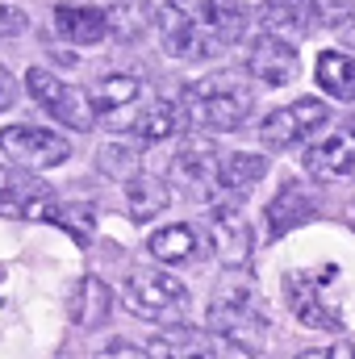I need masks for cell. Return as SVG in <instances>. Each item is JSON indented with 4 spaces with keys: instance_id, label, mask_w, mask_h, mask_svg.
I'll return each mask as SVG.
<instances>
[{
    "instance_id": "5b68a950",
    "label": "cell",
    "mask_w": 355,
    "mask_h": 359,
    "mask_svg": "<svg viewBox=\"0 0 355 359\" xmlns=\"http://www.w3.org/2000/svg\"><path fill=\"white\" fill-rule=\"evenodd\" d=\"M335 280H339V268L335 264L288 271L284 276V297H288V309H293V318L301 326H309V330H339L343 326V313L322 297Z\"/></svg>"
},
{
    "instance_id": "7402d4cb",
    "label": "cell",
    "mask_w": 355,
    "mask_h": 359,
    "mask_svg": "<svg viewBox=\"0 0 355 359\" xmlns=\"http://www.w3.org/2000/svg\"><path fill=\"white\" fill-rule=\"evenodd\" d=\"M168 201H172V188H168L159 176L138 172V176L126 180V205H130L126 217H130V222H151L155 213L168 209Z\"/></svg>"
},
{
    "instance_id": "cb8c5ba5",
    "label": "cell",
    "mask_w": 355,
    "mask_h": 359,
    "mask_svg": "<svg viewBox=\"0 0 355 359\" xmlns=\"http://www.w3.org/2000/svg\"><path fill=\"white\" fill-rule=\"evenodd\" d=\"M318 84L326 96L335 100H355V59L343 50H322L318 55V67H314Z\"/></svg>"
},
{
    "instance_id": "e0dca14e",
    "label": "cell",
    "mask_w": 355,
    "mask_h": 359,
    "mask_svg": "<svg viewBox=\"0 0 355 359\" xmlns=\"http://www.w3.org/2000/svg\"><path fill=\"white\" fill-rule=\"evenodd\" d=\"M88 96H92V104H96V113H105V126H113L121 113H130L142 100V80L130 76V72H109V76H100L92 84Z\"/></svg>"
},
{
    "instance_id": "7c38bea8",
    "label": "cell",
    "mask_w": 355,
    "mask_h": 359,
    "mask_svg": "<svg viewBox=\"0 0 355 359\" xmlns=\"http://www.w3.org/2000/svg\"><path fill=\"white\" fill-rule=\"evenodd\" d=\"M247 72H251L255 80H264L267 88H284V84L297 80L301 55H297V46H293L288 38L264 29V34L255 38V46H251V55H247Z\"/></svg>"
},
{
    "instance_id": "52a82bcc",
    "label": "cell",
    "mask_w": 355,
    "mask_h": 359,
    "mask_svg": "<svg viewBox=\"0 0 355 359\" xmlns=\"http://www.w3.org/2000/svg\"><path fill=\"white\" fill-rule=\"evenodd\" d=\"M0 147H4V159L17 163V168H25V172L59 168V163H67V155H72L67 138L55 134V130H42V126H4Z\"/></svg>"
},
{
    "instance_id": "30bf717a",
    "label": "cell",
    "mask_w": 355,
    "mask_h": 359,
    "mask_svg": "<svg viewBox=\"0 0 355 359\" xmlns=\"http://www.w3.org/2000/svg\"><path fill=\"white\" fill-rule=\"evenodd\" d=\"M205 234L213 243V255L222 259V268L243 271L251 264V247H255V234H251V222L239 205H213L209 222H205Z\"/></svg>"
},
{
    "instance_id": "2e32d148",
    "label": "cell",
    "mask_w": 355,
    "mask_h": 359,
    "mask_svg": "<svg viewBox=\"0 0 355 359\" xmlns=\"http://www.w3.org/2000/svg\"><path fill=\"white\" fill-rule=\"evenodd\" d=\"M55 209H59V205H55L51 188L38 184L34 172H29V176H17V172L4 176V213H8V217H42V222H51Z\"/></svg>"
},
{
    "instance_id": "4dcf8cb0",
    "label": "cell",
    "mask_w": 355,
    "mask_h": 359,
    "mask_svg": "<svg viewBox=\"0 0 355 359\" xmlns=\"http://www.w3.org/2000/svg\"><path fill=\"white\" fill-rule=\"evenodd\" d=\"M0 80H4V84H0V104L8 109V104H13V76H8V72H0Z\"/></svg>"
},
{
    "instance_id": "3957f363",
    "label": "cell",
    "mask_w": 355,
    "mask_h": 359,
    "mask_svg": "<svg viewBox=\"0 0 355 359\" xmlns=\"http://www.w3.org/2000/svg\"><path fill=\"white\" fill-rule=\"evenodd\" d=\"M251 109H255L251 88L239 76H230V72L184 88V117L196 130H239Z\"/></svg>"
},
{
    "instance_id": "1f68e13d",
    "label": "cell",
    "mask_w": 355,
    "mask_h": 359,
    "mask_svg": "<svg viewBox=\"0 0 355 359\" xmlns=\"http://www.w3.org/2000/svg\"><path fill=\"white\" fill-rule=\"evenodd\" d=\"M347 226H351V230H355V201H351V205H347Z\"/></svg>"
},
{
    "instance_id": "4fadbf2b",
    "label": "cell",
    "mask_w": 355,
    "mask_h": 359,
    "mask_svg": "<svg viewBox=\"0 0 355 359\" xmlns=\"http://www.w3.org/2000/svg\"><path fill=\"white\" fill-rule=\"evenodd\" d=\"M305 172L314 180H355V121L305 151Z\"/></svg>"
},
{
    "instance_id": "603a6c76",
    "label": "cell",
    "mask_w": 355,
    "mask_h": 359,
    "mask_svg": "<svg viewBox=\"0 0 355 359\" xmlns=\"http://www.w3.org/2000/svg\"><path fill=\"white\" fill-rule=\"evenodd\" d=\"M155 21H159V13L151 0H117L109 8V34L117 42H138Z\"/></svg>"
},
{
    "instance_id": "83f0119b",
    "label": "cell",
    "mask_w": 355,
    "mask_h": 359,
    "mask_svg": "<svg viewBox=\"0 0 355 359\" xmlns=\"http://www.w3.org/2000/svg\"><path fill=\"white\" fill-rule=\"evenodd\" d=\"M100 359H151V351H138V347H130V343H121V339H117V343H109V347H105V355Z\"/></svg>"
},
{
    "instance_id": "d4e9b609",
    "label": "cell",
    "mask_w": 355,
    "mask_h": 359,
    "mask_svg": "<svg viewBox=\"0 0 355 359\" xmlns=\"http://www.w3.org/2000/svg\"><path fill=\"white\" fill-rule=\"evenodd\" d=\"M151 255L163 264V268H176V264H188L192 255H196V230L192 226H163V230H155L151 234Z\"/></svg>"
},
{
    "instance_id": "44dd1931",
    "label": "cell",
    "mask_w": 355,
    "mask_h": 359,
    "mask_svg": "<svg viewBox=\"0 0 355 359\" xmlns=\"http://www.w3.org/2000/svg\"><path fill=\"white\" fill-rule=\"evenodd\" d=\"M147 351L151 359H213V347H209V339L196 330V326H168L163 334H155L151 343H147Z\"/></svg>"
},
{
    "instance_id": "5bb4252c",
    "label": "cell",
    "mask_w": 355,
    "mask_h": 359,
    "mask_svg": "<svg viewBox=\"0 0 355 359\" xmlns=\"http://www.w3.org/2000/svg\"><path fill=\"white\" fill-rule=\"evenodd\" d=\"M55 34L72 46H100L109 38V8L96 4H55Z\"/></svg>"
},
{
    "instance_id": "9c48e42d",
    "label": "cell",
    "mask_w": 355,
    "mask_h": 359,
    "mask_svg": "<svg viewBox=\"0 0 355 359\" xmlns=\"http://www.w3.org/2000/svg\"><path fill=\"white\" fill-rule=\"evenodd\" d=\"M217 172H222V155L205 138H188L172 155V168H168L172 184L184 196H192V201H213L222 192L217 188Z\"/></svg>"
},
{
    "instance_id": "277c9868",
    "label": "cell",
    "mask_w": 355,
    "mask_h": 359,
    "mask_svg": "<svg viewBox=\"0 0 355 359\" xmlns=\"http://www.w3.org/2000/svg\"><path fill=\"white\" fill-rule=\"evenodd\" d=\"M121 301L134 318L142 322H168L184 326L188 322V288L168 268H134L121 280Z\"/></svg>"
},
{
    "instance_id": "484cf974",
    "label": "cell",
    "mask_w": 355,
    "mask_h": 359,
    "mask_svg": "<svg viewBox=\"0 0 355 359\" xmlns=\"http://www.w3.org/2000/svg\"><path fill=\"white\" fill-rule=\"evenodd\" d=\"M51 222H55V226H63L80 247H88L92 230H96V209H92L88 201H72V205H59V209L51 213Z\"/></svg>"
},
{
    "instance_id": "6da1fadb",
    "label": "cell",
    "mask_w": 355,
    "mask_h": 359,
    "mask_svg": "<svg viewBox=\"0 0 355 359\" xmlns=\"http://www.w3.org/2000/svg\"><path fill=\"white\" fill-rule=\"evenodd\" d=\"M247 29L243 0H168L159 13L163 55L184 63H205L226 55Z\"/></svg>"
},
{
    "instance_id": "f546056e",
    "label": "cell",
    "mask_w": 355,
    "mask_h": 359,
    "mask_svg": "<svg viewBox=\"0 0 355 359\" xmlns=\"http://www.w3.org/2000/svg\"><path fill=\"white\" fill-rule=\"evenodd\" d=\"M339 42H343V46H355V17L339 21Z\"/></svg>"
},
{
    "instance_id": "7a4b0ae2",
    "label": "cell",
    "mask_w": 355,
    "mask_h": 359,
    "mask_svg": "<svg viewBox=\"0 0 355 359\" xmlns=\"http://www.w3.org/2000/svg\"><path fill=\"white\" fill-rule=\"evenodd\" d=\"M209 330L243 355H260L267 343V305L247 276H226L209 301Z\"/></svg>"
},
{
    "instance_id": "4316f807",
    "label": "cell",
    "mask_w": 355,
    "mask_h": 359,
    "mask_svg": "<svg viewBox=\"0 0 355 359\" xmlns=\"http://www.w3.org/2000/svg\"><path fill=\"white\" fill-rule=\"evenodd\" d=\"M297 359H355V343H351V339H335L330 347H314V351H301Z\"/></svg>"
},
{
    "instance_id": "ba28073f",
    "label": "cell",
    "mask_w": 355,
    "mask_h": 359,
    "mask_svg": "<svg viewBox=\"0 0 355 359\" xmlns=\"http://www.w3.org/2000/svg\"><path fill=\"white\" fill-rule=\"evenodd\" d=\"M326 104L318 100V96H301V100H293V104H280V109H272L264 121H260V142L272 147V151H284V147H297V142H305L309 134H318L322 126H326Z\"/></svg>"
},
{
    "instance_id": "8fae6325",
    "label": "cell",
    "mask_w": 355,
    "mask_h": 359,
    "mask_svg": "<svg viewBox=\"0 0 355 359\" xmlns=\"http://www.w3.org/2000/svg\"><path fill=\"white\" fill-rule=\"evenodd\" d=\"M260 21L267 34H280L293 42V38H305L318 25L335 21V13H330V0H264Z\"/></svg>"
},
{
    "instance_id": "f1b7e54d",
    "label": "cell",
    "mask_w": 355,
    "mask_h": 359,
    "mask_svg": "<svg viewBox=\"0 0 355 359\" xmlns=\"http://www.w3.org/2000/svg\"><path fill=\"white\" fill-rule=\"evenodd\" d=\"M21 25H25V17H21V8H4V38H13V34H21Z\"/></svg>"
},
{
    "instance_id": "ac0fdd59",
    "label": "cell",
    "mask_w": 355,
    "mask_h": 359,
    "mask_svg": "<svg viewBox=\"0 0 355 359\" xmlns=\"http://www.w3.org/2000/svg\"><path fill=\"white\" fill-rule=\"evenodd\" d=\"M109 305H113V292L100 276H80L72 297H67V313L80 330H96L105 318H109Z\"/></svg>"
},
{
    "instance_id": "8992f818",
    "label": "cell",
    "mask_w": 355,
    "mask_h": 359,
    "mask_svg": "<svg viewBox=\"0 0 355 359\" xmlns=\"http://www.w3.org/2000/svg\"><path fill=\"white\" fill-rule=\"evenodd\" d=\"M25 92L34 96V104L42 109V113H51L59 126H67V130H80V134H88L92 126H96V104H92V96L84 88H76V84H67V80H59V76H51L46 67H29L25 72Z\"/></svg>"
},
{
    "instance_id": "ffe728a7",
    "label": "cell",
    "mask_w": 355,
    "mask_h": 359,
    "mask_svg": "<svg viewBox=\"0 0 355 359\" xmlns=\"http://www.w3.org/2000/svg\"><path fill=\"white\" fill-rule=\"evenodd\" d=\"M267 176V159L264 155H251V151H234V155H222V172H217V188L226 201H239L247 196L260 180Z\"/></svg>"
},
{
    "instance_id": "9a60e30c",
    "label": "cell",
    "mask_w": 355,
    "mask_h": 359,
    "mask_svg": "<svg viewBox=\"0 0 355 359\" xmlns=\"http://www.w3.org/2000/svg\"><path fill=\"white\" fill-rule=\"evenodd\" d=\"M314 196L301 188V180H284L280 192L267 201V238H284L288 230H297L301 222L314 217Z\"/></svg>"
},
{
    "instance_id": "d6986e66",
    "label": "cell",
    "mask_w": 355,
    "mask_h": 359,
    "mask_svg": "<svg viewBox=\"0 0 355 359\" xmlns=\"http://www.w3.org/2000/svg\"><path fill=\"white\" fill-rule=\"evenodd\" d=\"M126 130H130L138 142H168V138H176L180 130H184V109L172 104V100H151L142 113L130 117Z\"/></svg>"
}]
</instances>
